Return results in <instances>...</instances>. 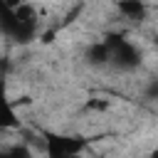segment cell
<instances>
[{"label":"cell","mask_w":158,"mask_h":158,"mask_svg":"<svg viewBox=\"0 0 158 158\" xmlns=\"http://www.w3.org/2000/svg\"><path fill=\"white\" fill-rule=\"evenodd\" d=\"M0 30L15 42H30L37 32V15L25 2L15 10H2L0 12Z\"/></svg>","instance_id":"obj_1"},{"label":"cell","mask_w":158,"mask_h":158,"mask_svg":"<svg viewBox=\"0 0 158 158\" xmlns=\"http://www.w3.org/2000/svg\"><path fill=\"white\" fill-rule=\"evenodd\" d=\"M104 44H106V52H109V62H114L118 69H133V67H138L141 52H138L126 37H121V35H109V37L104 40Z\"/></svg>","instance_id":"obj_2"},{"label":"cell","mask_w":158,"mask_h":158,"mask_svg":"<svg viewBox=\"0 0 158 158\" xmlns=\"http://www.w3.org/2000/svg\"><path fill=\"white\" fill-rule=\"evenodd\" d=\"M86 146V138L79 136H62V133H47V156L49 158H72L79 156Z\"/></svg>","instance_id":"obj_3"},{"label":"cell","mask_w":158,"mask_h":158,"mask_svg":"<svg viewBox=\"0 0 158 158\" xmlns=\"http://www.w3.org/2000/svg\"><path fill=\"white\" fill-rule=\"evenodd\" d=\"M15 126H20V118L15 116V109L5 91V81L0 79V128H15Z\"/></svg>","instance_id":"obj_4"},{"label":"cell","mask_w":158,"mask_h":158,"mask_svg":"<svg viewBox=\"0 0 158 158\" xmlns=\"http://www.w3.org/2000/svg\"><path fill=\"white\" fill-rule=\"evenodd\" d=\"M118 10L131 17V20H143L146 17V5L143 0H118Z\"/></svg>","instance_id":"obj_5"},{"label":"cell","mask_w":158,"mask_h":158,"mask_svg":"<svg viewBox=\"0 0 158 158\" xmlns=\"http://www.w3.org/2000/svg\"><path fill=\"white\" fill-rule=\"evenodd\" d=\"M86 59H89L91 64H106V62H109L106 44H104V42H101V44H91L89 52H86Z\"/></svg>","instance_id":"obj_6"},{"label":"cell","mask_w":158,"mask_h":158,"mask_svg":"<svg viewBox=\"0 0 158 158\" xmlns=\"http://www.w3.org/2000/svg\"><path fill=\"white\" fill-rule=\"evenodd\" d=\"M0 158H30V151L25 146H12L10 151L0 153Z\"/></svg>","instance_id":"obj_7"},{"label":"cell","mask_w":158,"mask_h":158,"mask_svg":"<svg viewBox=\"0 0 158 158\" xmlns=\"http://www.w3.org/2000/svg\"><path fill=\"white\" fill-rule=\"evenodd\" d=\"M25 0H5V5H7V10H15V7H20Z\"/></svg>","instance_id":"obj_8"},{"label":"cell","mask_w":158,"mask_h":158,"mask_svg":"<svg viewBox=\"0 0 158 158\" xmlns=\"http://www.w3.org/2000/svg\"><path fill=\"white\" fill-rule=\"evenodd\" d=\"M2 10H7V5H5V0H0V12H2Z\"/></svg>","instance_id":"obj_9"},{"label":"cell","mask_w":158,"mask_h":158,"mask_svg":"<svg viewBox=\"0 0 158 158\" xmlns=\"http://www.w3.org/2000/svg\"><path fill=\"white\" fill-rule=\"evenodd\" d=\"M72 158H79V156H72Z\"/></svg>","instance_id":"obj_10"}]
</instances>
